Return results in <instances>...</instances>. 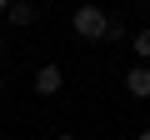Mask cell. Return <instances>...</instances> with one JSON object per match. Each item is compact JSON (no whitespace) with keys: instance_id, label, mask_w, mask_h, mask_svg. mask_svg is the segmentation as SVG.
Wrapping results in <instances>:
<instances>
[{"instance_id":"7","label":"cell","mask_w":150,"mask_h":140,"mask_svg":"<svg viewBox=\"0 0 150 140\" xmlns=\"http://www.w3.org/2000/svg\"><path fill=\"white\" fill-rule=\"evenodd\" d=\"M55 140H80V135H55Z\"/></svg>"},{"instance_id":"10","label":"cell","mask_w":150,"mask_h":140,"mask_svg":"<svg viewBox=\"0 0 150 140\" xmlns=\"http://www.w3.org/2000/svg\"><path fill=\"white\" fill-rule=\"evenodd\" d=\"M0 50H5V40H0Z\"/></svg>"},{"instance_id":"8","label":"cell","mask_w":150,"mask_h":140,"mask_svg":"<svg viewBox=\"0 0 150 140\" xmlns=\"http://www.w3.org/2000/svg\"><path fill=\"white\" fill-rule=\"evenodd\" d=\"M135 140H150V130H140V135H135Z\"/></svg>"},{"instance_id":"4","label":"cell","mask_w":150,"mask_h":140,"mask_svg":"<svg viewBox=\"0 0 150 140\" xmlns=\"http://www.w3.org/2000/svg\"><path fill=\"white\" fill-rule=\"evenodd\" d=\"M10 25H35V5L30 0H10Z\"/></svg>"},{"instance_id":"6","label":"cell","mask_w":150,"mask_h":140,"mask_svg":"<svg viewBox=\"0 0 150 140\" xmlns=\"http://www.w3.org/2000/svg\"><path fill=\"white\" fill-rule=\"evenodd\" d=\"M110 40H125V20H115V15H110V30H105V45H110Z\"/></svg>"},{"instance_id":"9","label":"cell","mask_w":150,"mask_h":140,"mask_svg":"<svg viewBox=\"0 0 150 140\" xmlns=\"http://www.w3.org/2000/svg\"><path fill=\"white\" fill-rule=\"evenodd\" d=\"M0 90H5V80H0Z\"/></svg>"},{"instance_id":"3","label":"cell","mask_w":150,"mask_h":140,"mask_svg":"<svg viewBox=\"0 0 150 140\" xmlns=\"http://www.w3.org/2000/svg\"><path fill=\"white\" fill-rule=\"evenodd\" d=\"M125 90H130L135 100L150 95V65H130V70H125Z\"/></svg>"},{"instance_id":"2","label":"cell","mask_w":150,"mask_h":140,"mask_svg":"<svg viewBox=\"0 0 150 140\" xmlns=\"http://www.w3.org/2000/svg\"><path fill=\"white\" fill-rule=\"evenodd\" d=\"M30 85H35V95H60V85H65V75H60V65H40Z\"/></svg>"},{"instance_id":"5","label":"cell","mask_w":150,"mask_h":140,"mask_svg":"<svg viewBox=\"0 0 150 140\" xmlns=\"http://www.w3.org/2000/svg\"><path fill=\"white\" fill-rule=\"evenodd\" d=\"M130 45H135V55H140V60H150V30H135V40H130Z\"/></svg>"},{"instance_id":"1","label":"cell","mask_w":150,"mask_h":140,"mask_svg":"<svg viewBox=\"0 0 150 140\" xmlns=\"http://www.w3.org/2000/svg\"><path fill=\"white\" fill-rule=\"evenodd\" d=\"M70 25H75V35L80 40H105V30H110V15L100 10V5H80L70 15Z\"/></svg>"}]
</instances>
